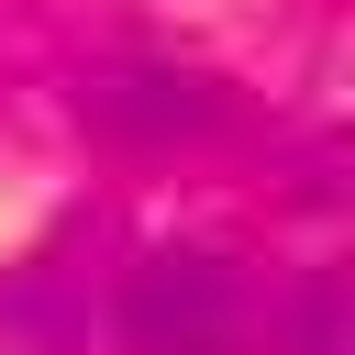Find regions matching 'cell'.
I'll list each match as a JSON object with an SVG mask.
<instances>
[]
</instances>
